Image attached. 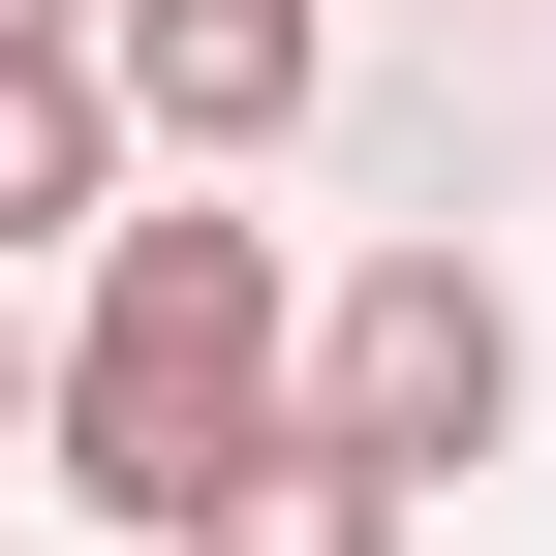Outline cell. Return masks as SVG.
Listing matches in <instances>:
<instances>
[{"label":"cell","instance_id":"1","mask_svg":"<svg viewBox=\"0 0 556 556\" xmlns=\"http://www.w3.org/2000/svg\"><path fill=\"white\" fill-rule=\"evenodd\" d=\"M309 433V309H278V217H217V186H186V217H93V340H62V402H31V464L93 526H217L248 464Z\"/></svg>","mask_w":556,"mask_h":556},{"label":"cell","instance_id":"2","mask_svg":"<svg viewBox=\"0 0 556 556\" xmlns=\"http://www.w3.org/2000/svg\"><path fill=\"white\" fill-rule=\"evenodd\" d=\"M309 433H371L402 495H464V464L526 433V309H495L464 248H371V278L309 309Z\"/></svg>","mask_w":556,"mask_h":556},{"label":"cell","instance_id":"6","mask_svg":"<svg viewBox=\"0 0 556 556\" xmlns=\"http://www.w3.org/2000/svg\"><path fill=\"white\" fill-rule=\"evenodd\" d=\"M31 402H62V371H31V309H0V433H31Z\"/></svg>","mask_w":556,"mask_h":556},{"label":"cell","instance_id":"5","mask_svg":"<svg viewBox=\"0 0 556 556\" xmlns=\"http://www.w3.org/2000/svg\"><path fill=\"white\" fill-rule=\"evenodd\" d=\"M402 526H433V495H402L371 433H278V464H248V495L186 526V556H402Z\"/></svg>","mask_w":556,"mask_h":556},{"label":"cell","instance_id":"4","mask_svg":"<svg viewBox=\"0 0 556 556\" xmlns=\"http://www.w3.org/2000/svg\"><path fill=\"white\" fill-rule=\"evenodd\" d=\"M124 62H93V0H0V248H62V217H124Z\"/></svg>","mask_w":556,"mask_h":556},{"label":"cell","instance_id":"3","mask_svg":"<svg viewBox=\"0 0 556 556\" xmlns=\"http://www.w3.org/2000/svg\"><path fill=\"white\" fill-rule=\"evenodd\" d=\"M93 62H124V124H155V155H186V186H248V155H278V124H309V93H340V0H124V31H93Z\"/></svg>","mask_w":556,"mask_h":556}]
</instances>
